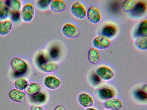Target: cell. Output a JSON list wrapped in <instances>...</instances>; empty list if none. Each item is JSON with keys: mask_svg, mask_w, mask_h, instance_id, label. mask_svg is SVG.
Masks as SVG:
<instances>
[{"mask_svg": "<svg viewBox=\"0 0 147 110\" xmlns=\"http://www.w3.org/2000/svg\"><path fill=\"white\" fill-rule=\"evenodd\" d=\"M71 11L74 17L79 19H83L86 16V9L81 3L78 1L75 2L72 5Z\"/></svg>", "mask_w": 147, "mask_h": 110, "instance_id": "obj_1", "label": "cell"}, {"mask_svg": "<svg viewBox=\"0 0 147 110\" xmlns=\"http://www.w3.org/2000/svg\"><path fill=\"white\" fill-rule=\"evenodd\" d=\"M88 20L91 23L96 24L98 23L101 19V15L98 7L96 5L90 6L87 11Z\"/></svg>", "mask_w": 147, "mask_h": 110, "instance_id": "obj_2", "label": "cell"}, {"mask_svg": "<svg viewBox=\"0 0 147 110\" xmlns=\"http://www.w3.org/2000/svg\"><path fill=\"white\" fill-rule=\"evenodd\" d=\"M62 32L63 35L69 38H74L79 35L80 30L75 25L71 23H67L63 26Z\"/></svg>", "mask_w": 147, "mask_h": 110, "instance_id": "obj_3", "label": "cell"}, {"mask_svg": "<svg viewBox=\"0 0 147 110\" xmlns=\"http://www.w3.org/2000/svg\"><path fill=\"white\" fill-rule=\"evenodd\" d=\"M10 64L12 69L18 73L23 74L27 70V65L26 63L20 58H13L11 61Z\"/></svg>", "mask_w": 147, "mask_h": 110, "instance_id": "obj_4", "label": "cell"}, {"mask_svg": "<svg viewBox=\"0 0 147 110\" xmlns=\"http://www.w3.org/2000/svg\"><path fill=\"white\" fill-rule=\"evenodd\" d=\"M92 43L95 48L98 49H104L109 46L111 41L109 38L102 35L95 37Z\"/></svg>", "mask_w": 147, "mask_h": 110, "instance_id": "obj_5", "label": "cell"}, {"mask_svg": "<svg viewBox=\"0 0 147 110\" xmlns=\"http://www.w3.org/2000/svg\"><path fill=\"white\" fill-rule=\"evenodd\" d=\"M34 11V8L32 4L30 3L25 4L21 10V15L22 19L26 22L30 21L33 17Z\"/></svg>", "mask_w": 147, "mask_h": 110, "instance_id": "obj_6", "label": "cell"}, {"mask_svg": "<svg viewBox=\"0 0 147 110\" xmlns=\"http://www.w3.org/2000/svg\"><path fill=\"white\" fill-rule=\"evenodd\" d=\"M96 73L102 79L109 80L113 78L114 73L110 68L105 66H100L96 70Z\"/></svg>", "mask_w": 147, "mask_h": 110, "instance_id": "obj_7", "label": "cell"}, {"mask_svg": "<svg viewBox=\"0 0 147 110\" xmlns=\"http://www.w3.org/2000/svg\"><path fill=\"white\" fill-rule=\"evenodd\" d=\"M96 93L98 98L104 101L113 98L115 95V91L111 88L108 87H103L99 88Z\"/></svg>", "mask_w": 147, "mask_h": 110, "instance_id": "obj_8", "label": "cell"}, {"mask_svg": "<svg viewBox=\"0 0 147 110\" xmlns=\"http://www.w3.org/2000/svg\"><path fill=\"white\" fill-rule=\"evenodd\" d=\"M104 107L111 110H119L122 108L123 104L119 99L112 98L105 100L103 103Z\"/></svg>", "mask_w": 147, "mask_h": 110, "instance_id": "obj_9", "label": "cell"}, {"mask_svg": "<svg viewBox=\"0 0 147 110\" xmlns=\"http://www.w3.org/2000/svg\"><path fill=\"white\" fill-rule=\"evenodd\" d=\"M8 96L11 100L18 103L24 102L26 99L25 93L22 90L17 89H13L10 90Z\"/></svg>", "mask_w": 147, "mask_h": 110, "instance_id": "obj_10", "label": "cell"}, {"mask_svg": "<svg viewBox=\"0 0 147 110\" xmlns=\"http://www.w3.org/2000/svg\"><path fill=\"white\" fill-rule=\"evenodd\" d=\"M67 6L65 2L62 0H51L50 5L51 10L55 13H60L65 9Z\"/></svg>", "mask_w": 147, "mask_h": 110, "instance_id": "obj_11", "label": "cell"}, {"mask_svg": "<svg viewBox=\"0 0 147 110\" xmlns=\"http://www.w3.org/2000/svg\"><path fill=\"white\" fill-rule=\"evenodd\" d=\"M78 99L79 103L84 107L89 108L93 104L94 101L92 98L87 93H82L80 94Z\"/></svg>", "mask_w": 147, "mask_h": 110, "instance_id": "obj_12", "label": "cell"}, {"mask_svg": "<svg viewBox=\"0 0 147 110\" xmlns=\"http://www.w3.org/2000/svg\"><path fill=\"white\" fill-rule=\"evenodd\" d=\"M44 83L47 88L51 89H54L59 87L61 82L55 76L50 75L45 77Z\"/></svg>", "mask_w": 147, "mask_h": 110, "instance_id": "obj_13", "label": "cell"}, {"mask_svg": "<svg viewBox=\"0 0 147 110\" xmlns=\"http://www.w3.org/2000/svg\"><path fill=\"white\" fill-rule=\"evenodd\" d=\"M41 69L46 72H51L55 71L58 68L57 63L53 61L47 60L40 65Z\"/></svg>", "mask_w": 147, "mask_h": 110, "instance_id": "obj_14", "label": "cell"}, {"mask_svg": "<svg viewBox=\"0 0 147 110\" xmlns=\"http://www.w3.org/2000/svg\"><path fill=\"white\" fill-rule=\"evenodd\" d=\"M100 55L98 49L92 47L89 50L87 54L88 61L92 64H95L98 63L100 58Z\"/></svg>", "mask_w": 147, "mask_h": 110, "instance_id": "obj_15", "label": "cell"}, {"mask_svg": "<svg viewBox=\"0 0 147 110\" xmlns=\"http://www.w3.org/2000/svg\"><path fill=\"white\" fill-rule=\"evenodd\" d=\"M146 8V2L143 1H139L131 12V15L133 17L140 16L145 11Z\"/></svg>", "mask_w": 147, "mask_h": 110, "instance_id": "obj_16", "label": "cell"}, {"mask_svg": "<svg viewBox=\"0 0 147 110\" xmlns=\"http://www.w3.org/2000/svg\"><path fill=\"white\" fill-rule=\"evenodd\" d=\"M41 88L38 83L33 82L28 84L24 89L25 93L29 96H33L39 92Z\"/></svg>", "mask_w": 147, "mask_h": 110, "instance_id": "obj_17", "label": "cell"}, {"mask_svg": "<svg viewBox=\"0 0 147 110\" xmlns=\"http://www.w3.org/2000/svg\"><path fill=\"white\" fill-rule=\"evenodd\" d=\"M117 31L115 26L112 25H108L104 26L101 29L102 35L109 38L114 36Z\"/></svg>", "mask_w": 147, "mask_h": 110, "instance_id": "obj_18", "label": "cell"}, {"mask_svg": "<svg viewBox=\"0 0 147 110\" xmlns=\"http://www.w3.org/2000/svg\"><path fill=\"white\" fill-rule=\"evenodd\" d=\"M12 25L11 21L9 20L2 21L0 22V35L5 36L10 31Z\"/></svg>", "mask_w": 147, "mask_h": 110, "instance_id": "obj_19", "label": "cell"}, {"mask_svg": "<svg viewBox=\"0 0 147 110\" xmlns=\"http://www.w3.org/2000/svg\"><path fill=\"white\" fill-rule=\"evenodd\" d=\"M138 1L136 0L125 1L121 6L122 10L125 13L131 12Z\"/></svg>", "mask_w": 147, "mask_h": 110, "instance_id": "obj_20", "label": "cell"}, {"mask_svg": "<svg viewBox=\"0 0 147 110\" xmlns=\"http://www.w3.org/2000/svg\"><path fill=\"white\" fill-rule=\"evenodd\" d=\"M136 35L138 37H147V21L144 20L140 24L136 33Z\"/></svg>", "mask_w": 147, "mask_h": 110, "instance_id": "obj_21", "label": "cell"}, {"mask_svg": "<svg viewBox=\"0 0 147 110\" xmlns=\"http://www.w3.org/2000/svg\"><path fill=\"white\" fill-rule=\"evenodd\" d=\"M134 44L138 49L142 50L147 49V37H138L135 40Z\"/></svg>", "mask_w": 147, "mask_h": 110, "instance_id": "obj_22", "label": "cell"}, {"mask_svg": "<svg viewBox=\"0 0 147 110\" xmlns=\"http://www.w3.org/2000/svg\"><path fill=\"white\" fill-rule=\"evenodd\" d=\"M133 97L135 99L140 101H144L147 99V92L141 88L135 90L133 93Z\"/></svg>", "mask_w": 147, "mask_h": 110, "instance_id": "obj_23", "label": "cell"}, {"mask_svg": "<svg viewBox=\"0 0 147 110\" xmlns=\"http://www.w3.org/2000/svg\"><path fill=\"white\" fill-rule=\"evenodd\" d=\"M28 85L27 80L25 78L20 77L15 81L14 85L16 89L20 90L24 89Z\"/></svg>", "mask_w": 147, "mask_h": 110, "instance_id": "obj_24", "label": "cell"}, {"mask_svg": "<svg viewBox=\"0 0 147 110\" xmlns=\"http://www.w3.org/2000/svg\"><path fill=\"white\" fill-rule=\"evenodd\" d=\"M46 99L45 94L41 92H38L31 97L32 101L34 103H40L44 102Z\"/></svg>", "mask_w": 147, "mask_h": 110, "instance_id": "obj_25", "label": "cell"}, {"mask_svg": "<svg viewBox=\"0 0 147 110\" xmlns=\"http://www.w3.org/2000/svg\"><path fill=\"white\" fill-rule=\"evenodd\" d=\"M51 0H39L36 1V5L39 9L45 10L47 9L50 5Z\"/></svg>", "mask_w": 147, "mask_h": 110, "instance_id": "obj_26", "label": "cell"}, {"mask_svg": "<svg viewBox=\"0 0 147 110\" xmlns=\"http://www.w3.org/2000/svg\"><path fill=\"white\" fill-rule=\"evenodd\" d=\"M5 3L7 6L13 11H18L20 7L21 4L18 0L6 1Z\"/></svg>", "mask_w": 147, "mask_h": 110, "instance_id": "obj_27", "label": "cell"}, {"mask_svg": "<svg viewBox=\"0 0 147 110\" xmlns=\"http://www.w3.org/2000/svg\"><path fill=\"white\" fill-rule=\"evenodd\" d=\"M10 13V10L7 7L5 6L0 8V18L4 19L7 17Z\"/></svg>", "mask_w": 147, "mask_h": 110, "instance_id": "obj_28", "label": "cell"}, {"mask_svg": "<svg viewBox=\"0 0 147 110\" xmlns=\"http://www.w3.org/2000/svg\"><path fill=\"white\" fill-rule=\"evenodd\" d=\"M59 53V49L57 47H54L51 50L50 52L51 57L53 58H57Z\"/></svg>", "mask_w": 147, "mask_h": 110, "instance_id": "obj_29", "label": "cell"}, {"mask_svg": "<svg viewBox=\"0 0 147 110\" xmlns=\"http://www.w3.org/2000/svg\"><path fill=\"white\" fill-rule=\"evenodd\" d=\"M11 19L13 22L18 21L19 19L20 13L18 11H13L11 13Z\"/></svg>", "mask_w": 147, "mask_h": 110, "instance_id": "obj_30", "label": "cell"}, {"mask_svg": "<svg viewBox=\"0 0 147 110\" xmlns=\"http://www.w3.org/2000/svg\"><path fill=\"white\" fill-rule=\"evenodd\" d=\"M47 60L43 54H40L38 56L37 58V62L38 65L40 66Z\"/></svg>", "mask_w": 147, "mask_h": 110, "instance_id": "obj_31", "label": "cell"}, {"mask_svg": "<svg viewBox=\"0 0 147 110\" xmlns=\"http://www.w3.org/2000/svg\"><path fill=\"white\" fill-rule=\"evenodd\" d=\"M92 80L94 84H98L101 82V79L96 74L94 73L92 76Z\"/></svg>", "mask_w": 147, "mask_h": 110, "instance_id": "obj_32", "label": "cell"}, {"mask_svg": "<svg viewBox=\"0 0 147 110\" xmlns=\"http://www.w3.org/2000/svg\"><path fill=\"white\" fill-rule=\"evenodd\" d=\"M30 110H44L42 107L38 104H35L32 105L31 108Z\"/></svg>", "mask_w": 147, "mask_h": 110, "instance_id": "obj_33", "label": "cell"}, {"mask_svg": "<svg viewBox=\"0 0 147 110\" xmlns=\"http://www.w3.org/2000/svg\"><path fill=\"white\" fill-rule=\"evenodd\" d=\"M53 110H65V109L63 105H59L56 106Z\"/></svg>", "mask_w": 147, "mask_h": 110, "instance_id": "obj_34", "label": "cell"}, {"mask_svg": "<svg viewBox=\"0 0 147 110\" xmlns=\"http://www.w3.org/2000/svg\"><path fill=\"white\" fill-rule=\"evenodd\" d=\"M147 84L146 83L145 84L143 85L141 89L145 91V92H147Z\"/></svg>", "mask_w": 147, "mask_h": 110, "instance_id": "obj_35", "label": "cell"}, {"mask_svg": "<svg viewBox=\"0 0 147 110\" xmlns=\"http://www.w3.org/2000/svg\"><path fill=\"white\" fill-rule=\"evenodd\" d=\"M85 110H96L95 109L92 107H89L86 109Z\"/></svg>", "mask_w": 147, "mask_h": 110, "instance_id": "obj_36", "label": "cell"}, {"mask_svg": "<svg viewBox=\"0 0 147 110\" xmlns=\"http://www.w3.org/2000/svg\"><path fill=\"white\" fill-rule=\"evenodd\" d=\"M105 110H110V109H105Z\"/></svg>", "mask_w": 147, "mask_h": 110, "instance_id": "obj_37", "label": "cell"}, {"mask_svg": "<svg viewBox=\"0 0 147 110\" xmlns=\"http://www.w3.org/2000/svg\"></svg>", "mask_w": 147, "mask_h": 110, "instance_id": "obj_38", "label": "cell"}]
</instances>
